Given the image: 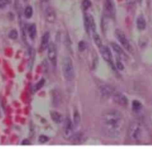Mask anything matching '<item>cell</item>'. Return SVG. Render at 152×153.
I'll return each instance as SVG.
<instances>
[{
  "label": "cell",
  "instance_id": "obj_1",
  "mask_svg": "<svg viewBox=\"0 0 152 153\" xmlns=\"http://www.w3.org/2000/svg\"><path fill=\"white\" fill-rule=\"evenodd\" d=\"M101 129L106 136L111 139H116L121 136L125 120L122 113L118 110L105 111L101 116Z\"/></svg>",
  "mask_w": 152,
  "mask_h": 153
},
{
  "label": "cell",
  "instance_id": "obj_2",
  "mask_svg": "<svg viewBox=\"0 0 152 153\" xmlns=\"http://www.w3.org/2000/svg\"><path fill=\"white\" fill-rule=\"evenodd\" d=\"M128 137L130 141L136 143H142L147 137V131L142 123L135 121L129 126Z\"/></svg>",
  "mask_w": 152,
  "mask_h": 153
},
{
  "label": "cell",
  "instance_id": "obj_3",
  "mask_svg": "<svg viewBox=\"0 0 152 153\" xmlns=\"http://www.w3.org/2000/svg\"><path fill=\"white\" fill-rule=\"evenodd\" d=\"M62 73L63 78L67 81H71L75 78V71L72 60L69 57H64L62 60Z\"/></svg>",
  "mask_w": 152,
  "mask_h": 153
},
{
  "label": "cell",
  "instance_id": "obj_4",
  "mask_svg": "<svg viewBox=\"0 0 152 153\" xmlns=\"http://www.w3.org/2000/svg\"><path fill=\"white\" fill-rule=\"evenodd\" d=\"M111 99L113 100V102H115L116 104H118L120 106H122V107H126L128 104V100L125 97V95H124L123 94H122L119 91H117L116 90L112 95Z\"/></svg>",
  "mask_w": 152,
  "mask_h": 153
},
{
  "label": "cell",
  "instance_id": "obj_5",
  "mask_svg": "<svg viewBox=\"0 0 152 153\" xmlns=\"http://www.w3.org/2000/svg\"><path fill=\"white\" fill-rule=\"evenodd\" d=\"M100 49V52H101V56L104 58L105 61H106L109 65H110L111 68H113V69H115L114 67V63L113 62V57H112V54H111V51L109 49L108 47H107V46H102L99 48Z\"/></svg>",
  "mask_w": 152,
  "mask_h": 153
},
{
  "label": "cell",
  "instance_id": "obj_6",
  "mask_svg": "<svg viewBox=\"0 0 152 153\" xmlns=\"http://www.w3.org/2000/svg\"><path fill=\"white\" fill-rule=\"evenodd\" d=\"M57 55H58L57 48L54 43L51 42L48 46V57H49L51 63L54 66H56L57 65Z\"/></svg>",
  "mask_w": 152,
  "mask_h": 153
},
{
  "label": "cell",
  "instance_id": "obj_7",
  "mask_svg": "<svg viewBox=\"0 0 152 153\" xmlns=\"http://www.w3.org/2000/svg\"><path fill=\"white\" fill-rule=\"evenodd\" d=\"M105 11L107 17L114 18L116 15V8L113 0H105Z\"/></svg>",
  "mask_w": 152,
  "mask_h": 153
},
{
  "label": "cell",
  "instance_id": "obj_8",
  "mask_svg": "<svg viewBox=\"0 0 152 153\" xmlns=\"http://www.w3.org/2000/svg\"><path fill=\"white\" fill-rule=\"evenodd\" d=\"M116 38L119 42L122 44V46L125 48L127 50L130 51V42H129L128 39L126 37L125 34L122 32V30H116Z\"/></svg>",
  "mask_w": 152,
  "mask_h": 153
},
{
  "label": "cell",
  "instance_id": "obj_9",
  "mask_svg": "<svg viewBox=\"0 0 152 153\" xmlns=\"http://www.w3.org/2000/svg\"><path fill=\"white\" fill-rule=\"evenodd\" d=\"M63 132H64V136L69 139H70L74 134L73 124L72 123L71 120L69 118H66L64 120V130Z\"/></svg>",
  "mask_w": 152,
  "mask_h": 153
},
{
  "label": "cell",
  "instance_id": "obj_10",
  "mask_svg": "<svg viewBox=\"0 0 152 153\" xmlns=\"http://www.w3.org/2000/svg\"><path fill=\"white\" fill-rule=\"evenodd\" d=\"M116 89L109 85H104L100 87V92L104 98H111L113 93L115 92Z\"/></svg>",
  "mask_w": 152,
  "mask_h": 153
},
{
  "label": "cell",
  "instance_id": "obj_11",
  "mask_svg": "<svg viewBox=\"0 0 152 153\" xmlns=\"http://www.w3.org/2000/svg\"><path fill=\"white\" fill-rule=\"evenodd\" d=\"M46 19L49 23H54L56 20V14L54 9L51 7H48L45 12Z\"/></svg>",
  "mask_w": 152,
  "mask_h": 153
},
{
  "label": "cell",
  "instance_id": "obj_12",
  "mask_svg": "<svg viewBox=\"0 0 152 153\" xmlns=\"http://www.w3.org/2000/svg\"><path fill=\"white\" fill-rule=\"evenodd\" d=\"M49 38H50V35H49V32H46L43 34V36L42 40H41V45H40V48L42 51L46 50V48H48V46H49Z\"/></svg>",
  "mask_w": 152,
  "mask_h": 153
},
{
  "label": "cell",
  "instance_id": "obj_13",
  "mask_svg": "<svg viewBox=\"0 0 152 153\" xmlns=\"http://www.w3.org/2000/svg\"><path fill=\"white\" fill-rule=\"evenodd\" d=\"M72 141L74 143H81L82 142H84V135L83 133H74L73 135L72 136V138H70Z\"/></svg>",
  "mask_w": 152,
  "mask_h": 153
},
{
  "label": "cell",
  "instance_id": "obj_14",
  "mask_svg": "<svg viewBox=\"0 0 152 153\" xmlns=\"http://www.w3.org/2000/svg\"><path fill=\"white\" fill-rule=\"evenodd\" d=\"M51 118L53 120L54 122L57 123H60L63 121L62 115L59 112L55 111H53L51 112Z\"/></svg>",
  "mask_w": 152,
  "mask_h": 153
},
{
  "label": "cell",
  "instance_id": "obj_15",
  "mask_svg": "<svg viewBox=\"0 0 152 153\" xmlns=\"http://www.w3.org/2000/svg\"><path fill=\"white\" fill-rule=\"evenodd\" d=\"M137 26L138 29L142 30L146 27V22L145 19L142 16H139L137 19Z\"/></svg>",
  "mask_w": 152,
  "mask_h": 153
},
{
  "label": "cell",
  "instance_id": "obj_16",
  "mask_svg": "<svg viewBox=\"0 0 152 153\" xmlns=\"http://www.w3.org/2000/svg\"><path fill=\"white\" fill-rule=\"evenodd\" d=\"M112 47H113V49L114 50V51H115L116 54H118L119 57H125L124 51L122 50V48L120 47L118 44L115 43V42H113V43H112Z\"/></svg>",
  "mask_w": 152,
  "mask_h": 153
},
{
  "label": "cell",
  "instance_id": "obj_17",
  "mask_svg": "<svg viewBox=\"0 0 152 153\" xmlns=\"http://www.w3.org/2000/svg\"><path fill=\"white\" fill-rule=\"evenodd\" d=\"M28 33H29V37L31 39H34L37 34V28H36L35 25H30L28 28Z\"/></svg>",
  "mask_w": 152,
  "mask_h": 153
},
{
  "label": "cell",
  "instance_id": "obj_18",
  "mask_svg": "<svg viewBox=\"0 0 152 153\" xmlns=\"http://www.w3.org/2000/svg\"><path fill=\"white\" fill-rule=\"evenodd\" d=\"M93 39H94V42L95 43H96V45L98 48H100L103 45L99 35H98L96 32H93Z\"/></svg>",
  "mask_w": 152,
  "mask_h": 153
},
{
  "label": "cell",
  "instance_id": "obj_19",
  "mask_svg": "<svg viewBox=\"0 0 152 153\" xmlns=\"http://www.w3.org/2000/svg\"><path fill=\"white\" fill-rule=\"evenodd\" d=\"M89 17V21H90V29L93 30V32H96V22H95L94 19H93V16L88 15Z\"/></svg>",
  "mask_w": 152,
  "mask_h": 153
},
{
  "label": "cell",
  "instance_id": "obj_20",
  "mask_svg": "<svg viewBox=\"0 0 152 153\" xmlns=\"http://www.w3.org/2000/svg\"><path fill=\"white\" fill-rule=\"evenodd\" d=\"M132 108H133V109L134 111H139L142 109V104H141L140 102H139L137 100H134L133 103H132Z\"/></svg>",
  "mask_w": 152,
  "mask_h": 153
},
{
  "label": "cell",
  "instance_id": "obj_21",
  "mask_svg": "<svg viewBox=\"0 0 152 153\" xmlns=\"http://www.w3.org/2000/svg\"><path fill=\"white\" fill-rule=\"evenodd\" d=\"M84 25H85V29L86 30V33L88 34H90V21H89V17H88V15H85L84 16Z\"/></svg>",
  "mask_w": 152,
  "mask_h": 153
},
{
  "label": "cell",
  "instance_id": "obj_22",
  "mask_svg": "<svg viewBox=\"0 0 152 153\" xmlns=\"http://www.w3.org/2000/svg\"><path fill=\"white\" fill-rule=\"evenodd\" d=\"M81 122V118H80V114L77 110L75 111L74 113V124L75 126H78Z\"/></svg>",
  "mask_w": 152,
  "mask_h": 153
},
{
  "label": "cell",
  "instance_id": "obj_23",
  "mask_svg": "<svg viewBox=\"0 0 152 153\" xmlns=\"http://www.w3.org/2000/svg\"><path fill=\"white\" fill-rule=\"evenodd\" d=\"M33 14V10L32 8L31 7V6H28L26 7V8L25 9V11H24V14H25V17L26 18H30L31 17Z\"/></svg>",
  "mask_w": 152,
  "mask_h": 153
},
{
  "label": "cell",
  "instance_id": "obj_24",
  "mask_svg": "<svg viewBox=\"0 0 152 153\" xmlns=\"http://www.w3.org/2000/svg\"><path fill=\"white\" fill-rule=\"evenodd\" d=\"M9 37L12 39H16L18 37V33L16 30H12L10 33H9Z\"/></svg>",
  "mask_w": 152,
  "mask_h": 153
},
{
  "label": "cell",
  "instance_id": "obj_25",
  "mask_svg": "<svg viewBox=\"0 0 152 153\" xmlns=\"http://www.w3.org/2000/svg\"><path fill=\"white\" fill-rule=\"evenodd\" d=\"M86 43H85V42H84V41H81V42L78 43V48H79L80 51H84L85 49H86Z\"/></svg>",
  "mask_w": 152,
  "mask_h": 153
},
{
  "label": "cell",
  "instance_id": "obj_26",
  "mask_svg": "<svg viewBox=\"0 0 152 153\" xmlns=\"http://www.w3.org/2000/svg\"><path fill=\"white\" fill-rule=\"evenodd\" d=\"M82 5L84 9H87L91 6V2L90 0H84L82 2Z\"/></svg>",
  "mask_w": 152,
  "mask_h": 153
},
{
  "label": "cell",
  "instance_id": "obj_27",
  "mask_svg": "<svg viewBox=\"0 0 152 153\" xmlns=\"http://www.w3.org/2000/svg\"><path fill=\"white\" fill-rule=\"evenodd\" d=\"M44 83H45V80L42 79L39 82H38V83H37V85H36V86H35V87H36V91H37V90H39L40 89H41V88H42L43 86Z\"/></svg>",
  "mask_w": 152,
  "mask_h": 153
},
{
  "label": "cell",
  "instance_id": "obj_28",
  "mask_svg": "<svg viewBox=\"0 0 152 153\" xmlns=\"http://www.w3.org/2000/svg\"><path fill=\"white\" fill-rule=\"evenodd\" d=\"M49 141V138H48L47 136L46 135H40L39 137V142H40L41 143H44L47 142Z\"/></svg>",
  "mask_w": 152,
  "mask_h": 153
},
{
  "label": "cell",
  "instance_id": "obj_29",
  "mask_svg": "<svg viewBox=\"0 0 152 153\" xmlns=\"http://www.w3.org/2000/svg\"><path fill=\"white\" fill-rule=\"evenodd\" d=\"M9 3V0H0V8L6 7Z\"/></svg>",
  "mask_w": 152,
  "mask_h": 153
},
{
  "label": "cell",
  "instance_id": "obj_30",
  "mask_svg": "<svg viewBox=\"0 0 152 153\" xmlns=\"http://www.w3.org/2000/svg\"><path fill=\"white\" fill-rule=\"evenodd\" d=\"M117 68H118L119 70H122V69H124L123 65L121 63V62H120V61H118V62H117Z\"/></svg>",
  "mask_w": 152,
  "mask_h": 153
},
{
  "label": "cell",
  "instance_id": "obj_31",
  "mask_svg": "<svg viewBox=\"0 0 152 153\" xmlns=\"http://www.w3.org/2000/svg\"><path fill=\"white\" fill-rule=\"evenodd\" d=\"M127 1V3L128 4V5H134V3H135L136 0H126Z\"/></svg>",
  "mask_w": 152,
  "mask_h": 153
},
{
  "label": "cell",
  "instance_id": "obj_32",
  "mask_svg": "<svg viewBox=\"0 0 152 153\" xmlns=\"http://www.w3.org/2000/svg\"><path fill=\"white\" fill-rule=\"evenodd\" d=\"M30 141H29V140H24L22 142V145H29L30 144Z\"/></svg>",
  "mask_w": 152,
  "mask_h": 153
},
{
  "label": "cell",
  "instance_id": "obj_33",
  "mask_svg": "<svg viewBox=\"0 0 152 153\" xmlns=\"http://www.w3.org/2000/svg\"><path fill=\"white\" fill-rule=\"evenodd\" d=\"M40 1L43 2H48L49 0H40Z\"/></svg>",
  "mask_w": 152,
  "mask_h": 153
}]
</instances>
